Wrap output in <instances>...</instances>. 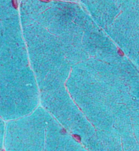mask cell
I'll list each match as a JSON object with an SVG mask.
<instances>
[{"label":"cell","instance_id":"1","mask_svg":"<svg viewBox=\"0 0 139 151\" xmlns=\"http://www.w3.org/2000/svg\"><path fill=\"white\" fill-rule=\"evenodd\" d=\"M17 0H0V68L15 58L19 48V15Z\"/></svg>","mask_w":139,"mask_h":151}]
</instances>
